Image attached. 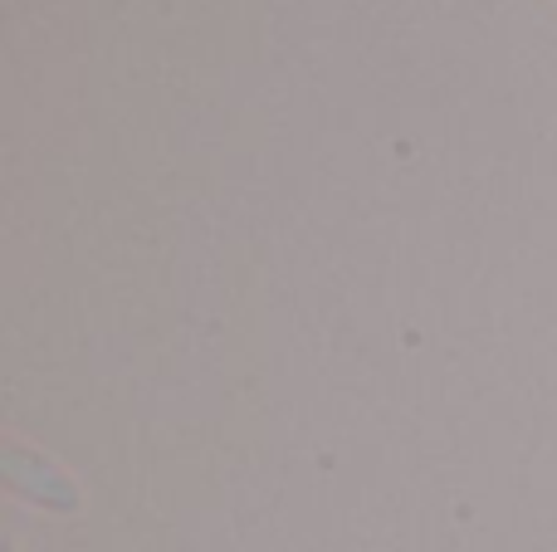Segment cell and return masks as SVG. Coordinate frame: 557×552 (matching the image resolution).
<instances>
[]
</instances>
